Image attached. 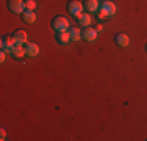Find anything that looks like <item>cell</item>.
<instances>
[{
	"label": "cell",
	"mask_w": 147,
	"mask_h": 141,
	"mask_svg": "<svg viewBox=\"0 0 147 141\" xmlns=\"http://www.w3.org/2000/svg\"><path fill=\"white\" fill-rule=\"evenodd\" d=\"M97 33H99V31H97L96 28L85 27V30L82 31V38H85V41H88V42H92V41L97 39Z\"/></svg>",
	"instance_id": "8992f818"
},
{
	"label": "cell",
	"mask_w": 147,
	"mask_h": 141,
	"mask_svg": "<svg viewBox=\"0 0 147 141\" xmlns=\"http://www.w3.org/2000/svg\"><path fill=\"white\" fill-rule=\"evenodd\" d=\"M25 49H27V55L31 56V58L39 55V45L34 44V42H28V44L25 45Z\"/></svg>",
	"instance_id": "8fae6325"
},
{
	"label": "cell",
	"mask_w": 147,
	"mask_h": 141,
	"mask_svg": "<svg viewBox=\"0 0 147 141\" xmlns=\"http://www.w3.org/2000/svg\"><path fill=\"white\" fill-rule=\"evenodd\" d=\"M83 8H85L83 3L78 2V0H71V2L67 3V13L74 17H78L80 14L83 13Z\"/></svg>",
	"instance_id": "277c9868"
},
{
	"label": "cell",
	"mask_w": 147,
	"mask_h": 141,
	"mask_svg": "<svg viewBox=\"0 0 147 141\" xmlns=\"http://www.w3.org/2000/svg\"><path fill=\"white\" fill-rule=\"evenodd\" d=\"M96 30H97V31H102V30H103V25H102V24H97Z\"/></svg>",
	"instance_id": "d6986e66"
},
{
	"label": "cell",
	"mask_w": 147,
	"mask_h": 141,
	"mask_svg": "<svg viewBox=\"0 0 147 141\" xmlns=\"http://www.w3.org/2000/svg\"><path fill=\"white\" fill-rule=\"evenodd\" d=\"M0 140H6V130L5 129H3V127H2V129H0Z\"/></svg>",
	"instance_id": "ac0fdd59"
},
{
	"label": "cell",
	"mask_w": 147,
	"mask_h": 141,
	"mask_svg": "<svg viewBox=\"0 0 147 141\" xmlns=\"http://www.w3.org/2000/svg\"><path fill=\"white\" fill-rule=\"evenodd\" d=\"M36 6H38L36 0H25V8H27V9L34 11V9H36Z\"/></svg>",
	"instance_id": "2e32d148"
},
{
	"label": "cell",
	"mask_w": 147,
	"mask_h": 141,
	"mask_svg": "<svg viewBox=\"0 0 147 141\" xmlns=\"http://www.w3.org/2000/svg\"><path fill=\"white\" fill-rule=\"evenodd\" d=\"M0 61H2V63L6 61V52L5 50H0Z\"/></svg>",
	"instance_id": "e0dca14e"
},
{
	"label": "cell",
	"mask_w": 147,
	"mask_h": 141,
	"mask_svg": "<svg viewBox=\"0 0 147 141\" xmlns=\"http://www.w3.org/2000/svg\"><path fill=\"white\" fill-rule=\"evenodd\" d=\"M114 41H116V44L119 45V47H127V45L130 44V38H128V35L122 33V31L114 36Z\"/></svg>",
	"instance_id": "ba28073f"
},
{
	"label": "cell",
	"mask_w": 147,
	"mask_h": 141,
	"mask_svg": "<svg viewBox=\"0 0 147 141\" xmlns=\"http://www.w3.org/2000/svg\"><path fill=\"white\" fill-rule=\"evenodd\" d=\"M8 9L14 14H22L25 11V0H8Z\"/></svg>",
	"instance_id": "5b68a950"
},
{
	"label": "cell",
	"mask_w": 147,
	"mask_h": 141,
	"mask_svg": "<svg viewBox=\"0 0 147 141\" xmlns=\"http://www.w3.org/2000/svg\"><path fill=\"white\" fill-rule=\"evenodd\" d=\"M77 20H78V25H82L83 28L91 25V16H89V13H82L78 17H77Z\"/></svg>",
	"instance_id": "7c38bea8"
},
{
	"label": "cell",
	"mask_w": 147,
	"mask_h": 141,
	"mask_svg": "<svg viewBox=\"0 0 147 141\" xmlns=\"http://www.w3.org/2000/svg\"><path fill=\"white\" fill-rule=\"evenodd\" d=\"M50 25L57 33L58 31H67L69 28H71V24H69L67 17H64V16H55L53 19H52Z\"/></svg>",
	"instance_id": "7a4b0ae2"
},
{
	"label": "cell",
	"mask_w": 147,
	"mask_h": 141,
	"mask_svg": "<svg viewBox=\"0 0 147 141\" xmlns=\"http://www.w3.org/2000/svg\"><path fill=\"white\" fill-rule=\"evenodd\" d=\"M57 41H58L61 45H67L69 42L72 41L69 30H67V31H58V33H57Z\"/></svg>",
	"instance_id": "9c48e42d"
},
{
	"label": "cell",
	"mask_w": 147,
	"mask_h": 141,
	"mask_svg": "<svg viewBox=\"0 0 147 141\" xmlns=\"http://www.w3.org/2000/svg\"><path fill=\"white\" fill-rule=\"evenodd\" d=\"M146 49H147V45H146Z\"/></svg>",
	"instance_id": "ffe728a7"
},
{
	"label": "cell",
	"mask_w": 147,
	"mask_h": 141,
	"mask_svg": "<svg viewBox=\"0 0 147 141\" xmlns=\"http://www.w3.org/2000/svg\"><path fill=\"white\" fill-rule=\"evenodd\" d=\"M85 9L88 13H97L100 8V2L99 0H85Z\"/></svg>",
	"instance_id": "52a82bcc"
},
{
	"label": "cell",
	"mask_w": 147,
	"mask_h": 141,
	"mask_svg": "<svg viewBox=\"0 0 147 141\" xmlns=\"http://www.w3.org/2000/svg\"><path fill=\"white\" fill-rule=\"evenodd\" d=\"M14 45H17V41H16V38L13 36V35H9V36H3L2 41H0V47H2V50H5L6 54H13Z\"/></svg>",
	"instance_id": "3957f363"
},
{
	"label": "cell",
	"mask_w": 147,
	"mask_h": 141,
	"mask_svg": "<svg viewBox=\"0 0 147 141\" xmlns=\"http://www.w3.org/2000/svg\"><path fill=\"white\" fill-rule=\"evenodd\" d=\"M25 55H27V49L24 47V44L14 45V49H13V56H14V58L20 60V58H24Z\"/></svg>",
	"instance_id": "30bf717a"
},
{
	"label": "cell",
	"mask_w": 147,
	"mask_h": 141,
	"mask_svg": "<svg viewBox=\"0 0 147 141\" xmlns=\"http://www.w3.org/2000/svg\"><path fill=\"white\" fill-rule=\"evenodd\" d=\"M13 36L16 38V41H17V44H25L27 42V31L25 30H16L14 33H13Z\"/></svg>",
	"instance_id": "5bb4252c"
},
{
	"label": "cell",
	"mask_w": 147,
	"mask_h": 141,
	"mask_svg": "<svg viewBox=\"0 0 147 141\" xmlns=\"http://www.w3.org/2000/svg\"><path fill=\"white\" fill-rule=\"evenodd\" d=\"M22 19L25 20L27 24H34L36 22V13L31 11V9H25L22 13Z\"/></svg>",
	"instance_id": "4fadbf2b"
},
{
	"label": "cell",
	"mask_w": 147,
	"mask_h": 141,
	"mask_svg": "<svg viewBox=\"0 0 147 141\" xmlns=\"http://www.w3.org/2000/svg\"><path fill=\"white\" fill-rule=\"evenodd\" d=\"M69 33H71V39L74 42L82 39V30H80L78 27H71V28H69Z\"/></svg>",
	"instance_id": "9a60e30c"
},
{
	"label": "cell",
	"mask_w": 147,
	"mask_h": 141,
	"mask_svg": "<svg viewBox=\"0 0 147 141\" xmlns=\"http://www.w3.org/2000/svg\"><path fill=\"white\" fill-rule=\"evenodd\" d=\"M116 11H117V8L111 0H103V2L100 3L99 11L96 14H97V17H99V20H103L105 17H113L114 14H116Z\"/></svg>",
	"instance_id": "6da1fadb"
}]
</instances>
